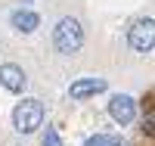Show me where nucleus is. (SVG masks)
I'll list each match as a JSON object with an SVG mask.
<instances>
[{
  "instance_id": "obj_1",
  "label": "nucleus",
  "mask_w": 155,
  "mask_h": 146,
  "mask_svg": "<svg viewBox=\"0 0 155 146\" xmlns=\"http://www.w3.org/2000/svg\"><path fill=\"white\" fill-rule=\"evenodd\" d=\"M53 47H56V53H62V56H74V53L84 47V28H81V22L74 16H65V19L56 22Z\"/></svg>"
},
{
  "instance_id": "obj_2",
  "label": "nucleus",
  "mask_w": 155,
  "mask_h": 146,
  "mask_svg": "<svg viewBox=\"0 0 155 146\" xmlns=\"http://www.w3.org/2000/svg\"><path fill=\"white\" fill-rule=\"evenodd\" d=\"M44 103L41 100H34V97H28V100H22L16 109H12V127L19 131V134H34L37 127H44Z\"/></svg>"
},
{
  "instance_id": "obj_3",
  "label": "nucleus",
  "mask_w": 155,
  "mask_h": 146,
  "mask_svg": "<svg viewBox=\"0 0 155 146\" xmlns=\"http://www.w3.org/2000/svg\"><path fill=\"white\" fill-rule=\"evenodd\" d=\"M127 44L134 53H149L155 47V19H137L127 31Z\"/></svg>"
},
{
  "instance_id": "obj_4",
  "label": "nucleus",
  "mask_w": 155,
  "mask_h": 146,
  "mask_svg": "<svg viewBox=\"0 0 155 146\" xmlns=\"http://www.w3.org/2000/svg\"><path fill=\"white\" fill-rule=\"evenodd\" d=\"M109 115H112V121H118V124H130L137 118V100L127 97V93H115L109 100Z\"/></svg>"
},
{
  "instance_id": "obj_5",
  "label": "nucleus",
  "mask_w": 155,
  "mask_h": 146,
  "mask_svg": "<svg viewBox=\"0 0 155 146\" xmlns=\"http://www.w3.org/2000/svg\"><path fill=\"white\" fill-rule=\"evenodd\" d=\"M0 87L9 90V93H22V90L28 87V78H25L22 65H16V62H3L0 65Z\"/></svg>"
},
{
  "instance_id": "obj_6",
  "label": "nucleus",
  "mask_w": 155,
  "mask_h": 146,
  "mask_svg": "<svg viewBox=\"0 0 155 146\" xmlns=\"http://www.w3.org/2000/svg\"><path fill=\"white\" fill-rule=\"evenodd\" d=\"M106 87H109L106 78H78V81H71V87H68V97L71 100H87V97L102 93Z\"/></svg>"
},
{
  "instance_id": "obj_7",
  "label": "nucleus",
  "mask_w": 155,
  "mask_h": 146,
  "mask_svg": "<svg viewBox=\"0 0 155 146\" xmlns=\"http://www.w3.org/2000/svg\"><path fill=\"white\" fill-rule=\"evenodd\" d=\"M9 22H12V28H16L19 34H34L37 25H41V16L31 12V9H16V12L9 16Z\"/></svg>"
},
{
  "instance_id": "obj_8",
  "label": "nucleus",
  "mask_w": 155,
  "mask_h": 146,
  "mask_svg": "<svg viewBox=\"0 0 155 146\" xmlns=\"http://www.w3.org/2000/svg\"><path fill=\"white\" fill-rule=\"evenodd\" d=\"M84 146H124L121 137H115V134H93V137H87Z\"/></svg>"
},
{
  "instance_id": "obj_9",
  "label": "nucleus",
  "mask_w": 155,
  "mask_h": 146,
  "mask_svg": "<svg viewBox=\"0 0 155 146\" xmlns=\"http://www.w3.org/2000/svg\"><path fill=\"white\" fill-rule=\"evenodd\" d=\"M140 131H143V137H155V106L143 115V121H140Z\"/></svg>"
},
{
  "instance_id": "obj_10",
  "label": "nucleus",
  "mask_w": 155,
  "mask_h": 146,
  "mask_svg": "<svg viewBox=\"0 0 155 146\" xmlns=\"http://www.w3.org/2000/svg\"><path fill=\"white\" fill-rule=\"evenodd\" d=\"M44 146H62L59 131H56V127H50V124H47V134H44Z\"/></svg>"
}]
</instances>
